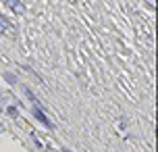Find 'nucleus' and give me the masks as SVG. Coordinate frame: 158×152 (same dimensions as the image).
I'll list each match as a JSON object with an SVG mask.
<instances>
[{
	"label": "nucleus",
	"instance_id": "obj_1",
	"mask_svg": "<svg viewBox=\"0 0 158 152\" xmlns=\"http://www.w3.org/2000/svg\"><path fill=\"white\" fill-rule=\"evenodd\" d=\"M34 115H35V119H38V121H42V123H44V125H46L48 129H52V123L48 121V117H46V115L42 113V110H40V108H38V106L34 108Z\"/></svg>",
	"mask_w": 158,
	"mask_h": 152
},
{
	"label": "nucleus",
	"instance_id": "obj_2",
	"mask_svg": "<svg viewBox=\"0 0 158 152\" xmlns=\"http://www.w3.org/2000/svg\"><path fill=\"white\" fill-rule=\"evenodd\" d=\"M6 4H9L15 13H25V9H23V4L19 2V0H6Z\"/></svg>",
	"mask_w": 158,
	"mask_h": 152
},
{
	"label": "nucleus",
	"instance_id": "obj_3",
	"mask_svg": "<svg viewBox=\"0 0 158 152\" xmlns=\"http://www.w3.org/2000/svg\"><path fill=\"white\" fill-rule=\"evenodd\" d=\"M6 31V23H4V19H0V35Z\"/></svg>",
	"mask_w": 158,
	"mask_h": 152
},
{
	"label": "nucleus",
	"instance_id": "obj_4",
	"mask_svg": "<svg viewBox=\"0 0 158 152\" xmlns=\"http://www.w3.org/2000/svg\"><path fill=\"white\" fill-rule=\"evenodd\" d=\"M9 115H13V117L17 115V108H15V106H9Z\"/></svg>",
	"mask_w": 158,
	"mask_h": 152
},
{
	"label": "nucleus",
	"instance_id": "obj_5",
	"mask_svg": "<svg viewBox=\"0 0 158 152\" xmlns=\"http://www.w3.org/2000/svg\"><path fill=\"white\" fill-rule=\"evenodd\" d=\"M63 152H71V150H63Z\"/></svg>",
	"mask_w": 158,
	"mask_h": 152
}]
</instances>
